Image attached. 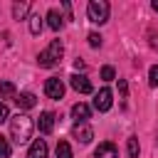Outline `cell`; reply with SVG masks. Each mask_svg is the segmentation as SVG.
<instances>
[{
    "mask_svg": "<svg viewBox=\"0 0 158 158\" xmlns=\"http://www.w3.org/2000/svg\"><path fill=\"white\" fill-rule=\"evenodd\" d=\"M10 136H12V141H15L17 146L27 143L30 136H32V118H30L27 114H15V116H10Z\"/></svg>",
    "mask_w": 158,
    "mask_h": 158,
    "instance_id": "6da1fadb",
    "label": "cell"
},
{
    "mask_svg": "<svg viewBox=\"0 0 158 158\" xmlns=\"http://www.w3.org/2000/svg\"><path fill=\"white\" fill-rule=\"evenodd\" d=\"M62 54H64L62 42H59V40H52L49 47L37 54V62H40V67H47V69H49V67H57V64L62 62Z\"/></svg>",
    "mask_w": 158,
    "mask_h": 158,
    "instance_id": "7a4b0ae2",
    "label": "cell"
},
{
    "mask_svg": "<svg viewBox=\"0 0 158 158\" xmlns=\"http://www.w3.org/2000/svg\"><path fill=\"white\" fill-rule=\"evenodd\" d=\"M109 2L106 0H91L89 5H86V15H89V20L94 22V25H104L106 20H109Z\"/></svg>",
    "mask_w": 158,
    "mask_h": 158,
    "instance_id": "3957f363",
    "label": "cell"
},
{
    "mask_svg": "<svg viewBox=\"0 0 158 158\" xmlns=\"http://www.w3.org/2000/svg\"><path fill=\"white\" fill-rule=\"evenodd\" d=\"M111 104H114V94H111V89H106V86L99 89L96 96H94V109H96V111H109Z\"/></svg>",
    "mask_w": 158,
    "mask_h": 158,
    "instance_id": "277c9868",
    "label": "cell"
},
{
    "mask_svg": "<svg viewBox=\"0 0 158 158\" xmlns=\"http://www.w3.org/2000/svg\"><path fill=\"white\" fill-rule=\"evenodd\" d=\"M44 94H47L49 99H62V96H64V84H62V79L49 77V79L44 81Z\"/></svg>",
    "mask_w": 158,
    "mask_h": 158,
    "instance_id": "5b68a950",
    "label": "cell"
},
{
    "mask_svg": "<svg viewBox=\"0 0 158 158\" xmlns=\"http://www.w3.org/2000/svg\"><path fill=\"white\" fill-rule=\"evenodd\" d=\"M69 84H72V89L79 91V94H91V81H89L84 74H72V77H69Z\"/></svg>",
    "mask_w": 158,
    "mask_h": 158,
    "instance_id": "8992f818",
    "label": "cell"
},
{
    "mask_svg": "<svg viewBox=\"0 0 158 158\" xmlns=\"http://www.w3.org/2000/svg\"><path fill=\"white\" fill-rule=\"evenodd\" d=\"M94 158H118V151H116V146H114L111 141H104V143H99V148L94 151Z\"/></svg>",
    "mask_w": 158,
    "mask_h": 158,
    "instance_id": "52a82bcc",
    "label": "cell"
},
{
    "mask_svg": "<svg viewBox=\"0 0 158 158\" xmlns=\"http://www.w3.org/2000/svg\"><path fill=\"white\" fill-rule=\"evenodd\" d=\"M72 116H74V121H77V123H86V121H89V116H91V109H89L86 104H81V101H79V104H74V106H72Z\"/></svg>",
    "mask_w": 158,
    "mask_h": 158,
    "instance_id": "ba28073f",
    "label": "cell"
},
{
    "mask_svg": "<svg viewBox=\"0 0 158 158\" xmlns=\"http://www.w3.org/2000/svg\"><path fill=\"white\" fill-rule=\"evenodd\" d=\"M37 128H40V133H52V128H54V114L42 111L40 121H37Z\"/></svg>",
    "mask_w": 158,
    "mask_h": 158,
    "instance_id": "9c48e42d",
    "label": "cell"
},
{
    "mask_svg": "<svg viewBox=\"0 0 158 158\" xmlns=\"http://www.w3.org/2000/svg\"><path fill=\"white\" fill-rule=\"evenodd\" d=\"M74 138L81 141V143H89V141L94 138L91 126H89V123H77V126H74Z\"/></svg>",
    "mask_w": 158,
    "mask_h": 158,
    "instance_id": "30bf717a",
    "label": "cell"
},
{
    "mask_svg": "<svg viewBox=\"0 0 158 158\" xmlns=\"http://www.w3.org/2000/svg\"><path fill=\"white\" fill-rule=\"evenodd\" d=\"M27 158H47V143H44V138L32 141V146L27 151Z\"/></svg>",
    "mask_w": 158,
    "mask_h": 158,
    "instance_id": "8fae6325",
    "label": "cell"
},
{
    "mask_svg": "<svg viewBox=\"0 0 158 158\" xmlns=\"http://www.w3.org/2000/svg\"><path fill=\"white\" fill-rule=\"evenodd\" d=\"M15 101H17V106H20V109H32V106L37 104V96H35L32 91H22Z\"/></svg>",
    "mask_w": 158,
    "mask_h": 158,
    "instance_id": "7c38bea8",
    "label": "cell"
},
{
    "mask_svg": "<svg viewBox=\"0 0 158 158\" xmlns=\"http://www.w3.org/2000/svg\"><path fill=\"white\" fill-rule=\"evenodd\" d=\"M62 22H64V20H62V15H59L57 10H49V12H47V25H49L52 30H59Z\"/></svg>",
    "mask_w": 158,
    "mask_h": 158,
    "instance_id": "4fadbf2b",
    "label": "cell"
},
{
    "mask_svg": "<svg viewBox=\"0 0 158 158\" xmlns=\"http://www.w3.org/2000/svg\"><path fill=\"white\" fill-rule=\"evenodd\" d=\"M27 10H30V2H15V5H12V15H15V20H25Z\"/></svg>",
    "mask_w": 158,
    "mask_h": 158,
    "instance_id": "5bb4252c",
    "label": "cell"
},
{
    "mask_svg": "<svg viewBox=\"0 0 158 158\" xmlns=\"http://www.w3.org/2000/svg\"><path fill=\"white\" fill-rule=\"evenodd\" d=\"M15 96V84L12 81H0V99H10Z\"/></svg>",
    "mask_w": 158,
    "mask_h": 158,
    "instance_id": "9a60e30c",
    "label": "cell"
},
{
    "mask_svg": "<svg viewBox=\"0 0 158 158\" xmlns=\"http://www.w3.org/2000/svg\"><path fill=\"white\" fill-rule=\"evenodd\" d=\"M126 151H128V158H138V138L136 136H131L126 141Z\"/></svg>",
    "mask_w": 158,
    "mask_h": 158,
    "instance_id": "2e32d148",
    "label": "cell"
},
{
    "mask_svg": "<svg viewBox=\"0 0 158 158\" xmlns=\"http://www.w3.org/2000/svg\"><path fill=\"white\" fill-rule=\"evenodd\" d=\"M57 158H72V146L67 141H59L57 143Z\"/></svg>",
    "mask_w": 158,
    "mask_h": 158,
    "instance_id": "e0dca14e",
    "label": "cell"
},
{
    "mask_svg": "<svg viewBox=\"0 0 158 158\" xmlns=\"http://www.w3.org/2000/svg\"><path fill=\"white\" fill-rule=\"evenodd\" d=\"M30 32L32 35H40L42 32V17L40 15H30Z\"/></svg>",
    "mask_w": 158,
    "mask_h": 158,
    "instance_id": "ac0fdd59",
    "label": "cell"
},
{
    "mask_svg": "<svg viewBox=\"0 0 158 158\" xmlns=\"http://www.w3.org/2000/svg\"><path fill=\"white\" fill-rule=\"evenodd\" d=\"M10 153H12V148H10L7 138H5V136H0V158H7Z\"/></svg>",
    "mask_w": 158,
    "mask_h": 158,
    "instance_id": "d6986e66",
    "label": "cell"
},
{
    "mask_svg": "<svg viewBox=\"0 0 158 158\" xmlns=\"http://www.w3.org/2000/svg\"><path fill=\"white\" fill-rule=\"evenodd\" d=\"M101 79H104V81H111V79H116V72H114V67H104V69H101Z\"/></svg>",
    "mask_w": 158,
    "mask_h": 158,
    "instance_id": "ffe728a7",
    "label": "cell"
},
{
    "mask_svg": "<svg viewBox=\"0 0 158 158\" xmlns=\"http://www.w3.org/2000/svg\"><path fill=\"white\" fill-rule=\"evenodd\" d=\"M148 84H151V86H158V64L151 67V72H148Z\"/></svg>",
    "mask_w": 158,
    "mask_h": 158,
    "instance_id": "44dd1931",
    "label": "cell"
},
{
    "mask_svg": "<svg viewBox=\"0 0 158 158\" xmlns=\"http://www.w3.org/2000/svg\"><path fill=\"white\" fill-rule=\"evenodd\" d=\"M86 40H89V44H91V47H101V35L89 32V37H86Z\"/></svg>",
    "mask_w": 158,
    "mask_h": 158,
    "instance_id": "7402d4cb",
    "label": "cell"
},
{
    "mask_svg": "<svg viewBox=\"0 0 158 158\" xmlns=\"http://www.w3.org/2000/svg\"><path fill=\"white\" fill-rule=\"evenodd\" d=\"M7 118H10V111H7V106L0 101V123H5Z\"/></svg>",
    "mask_w": 158,
    "mask_h": 158,
    "instance_id": "603a6c76",
    "label": "cell"
},
{
    "mask_svg": "<svg viewBox=\"0 0 158 158\" xmlns=\"http://www.w3.org/2000/svg\"><path fill=\"white\" fill-rule=\"evenodd\" d=\"M126 91H128L126 81H123V79H118V94H121V99H126Z\"/></svg>",
    "mask_w": 158,
    "mask_h": 158,
    "instance_id": "cb8c5ba5",
    "label": "cell"
},
{
    "mask_svg": "<svg viewBox=\"0 0 158 158\" xmlns=\"http://www.w3.org/2000/svg\"><path fill=\"white\" fill-rule=\"evenodd\" d=\"M148 37H151V47H158V35H156L153 30L148 32Z\"/></svg>",
    "mask_w": 158,
    "mask_h": 158,
    "instance_id": "d4e9b609",
    "label": "cell"
},
{
    "mask_svg": "<svg viewBox=\"0 0 158 158\" xmlns=\"http://www.w3.org/2000/svg\"><path fill=\"white\" fill-rule=\"evenodd\" d=\"M62 10H64L67 15H72V5H69V2H62Z\"/></svg>",
    "mask_w": 158,
    "mask_h": 158,
    "instance_id": "484cf974",
    "label": "cell"
},
{
    "mask_svg": "<svg viewBox=\"0 0 158 158\" xmlns=\"http://www.w3.org/2000/svg\"><path fill=\"white\" fill-rule=\"evenodd\" d=\"M151 7H153V10L158 12V0H153V5H151Z\"/></svg>",
    "mask_w": 158,
    "mask_h": 158,
    "instance_id": "4316f807",
    "label": "cell"
},
{
    "mask_svg": "<svg viewBox=\"0 0 158 158\" xmlns=\"http://www.w3.org/2000/svg\"><path fill=\"white\" fill-rule=\"evenodd\" d=\"M156 141H158V133H156Z\"/></svg>",
    "mask_w": 158,
    "mask_h": 158,
    "instance_id": "83f0119b",
    "label": "cell"
}]
</instances>
